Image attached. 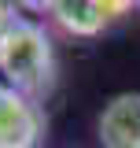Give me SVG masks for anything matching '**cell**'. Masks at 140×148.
I'll return each mask as SVG.
<instances>
[{
	"label": "cell",
	"instance_id": "obj_1",
	"mask_svg": "<svg viewBox=\"0 0 140 148\" xmlns=\"http://www.w3.org/2000/svg\"><path fill=\"white\" fill-rule=\"evenodd\" d=\"M0 74L4 85L22 96H44L55 78V52L44 26L30 18H11L0 34Z\"/></svg>",
	"mask_w": 140,
	"mask_h": 148
},
{
	"label": "cell",
	"instance_id": "obj_2",
	"mask_svg": "<svg viewBox=\"0 0 140 148\" xmlns=\"http://www.w3.org/2000/svg\"><path fill=\"white\" fill-rule=\"evenodd\" d=\"M44 119L30 96L0 82V148H37Z\"/></svg>",
	"mask_w": 140,
	"mask_h": 148
},
{
	"label": "cell",
	"instance_id": "obj_3",
	"mask_svg": "<svg viewBox=\"0 0 140 148\" xmlns=\"http://www.w3.org/2000/svg\"><path fill=\"white\" fill-rule=\"evenodd\" d=\"M100 145L103 148H140V92H118L100 111Z\"/></svg>",
	"mask_w": 140,
	"mask_h": 148
},
{
	"label": "cell",
	"instance_id": "obj_4",
	"mask_svg": "<svg viewBox=\"0 0 140 148\" xmlns=\"http://www.w3.org/2000/svg\"><path fill=\"white\" fill-rule=\"evenodd\" d=\"M52 18L74 37H92L103 26H111L114 18L129 11V4H103V0H52L48 4Z\"/></svg>",
	"mask_w": 140,
	"mask_h": 148
},
{
	"label": "cell",
	"instance_id": "obj_5",
	"mask_svg": "<svg viewBox=\"0 0 140 148\" xmlns=\"http://www.w3.org/2000/svg\"><path fill=\"white\" fill-rule=\"evenodd\" d=\"M7 22H11V15H7V8L0 4V34H4V26H7Z\"/></svg>",
	"mask_w": 140,
	"mask_h": 148
}]
</instances>
